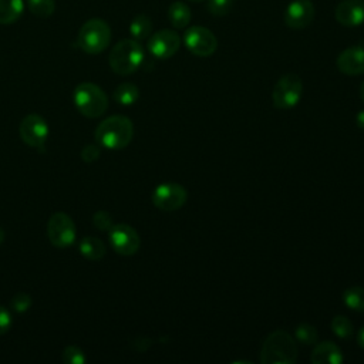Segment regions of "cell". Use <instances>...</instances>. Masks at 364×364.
Listing matches in <instances>:
<instances>
[{
    "label": "cell",
    "instance_id": "obj_1",
    "mask_svg": "<svg viewBox=\"0 0 364 364\" xmlns=\"http://www.w3.org/2000/svg\"><path fill=\"white\" fill-rule=\"evenodd\" d=\"M134 124L124 115H112L98 124L95 129V141L107 149H124L132 141Z\"/></svg>",
    "mask_w": 364,
    "mask_h": 364
},
{
    "label": "cell",
    "instance_id": "obj_2",
    "mask_svg": "<svg viewBox=\"0 0 364 364\" xmlns=\"http://www.w3.org/2000/svg\"><path fill=\"white\" fill-rule=\"evenodd\" d=\"M297 360L296 340L284 330L272 331L262 344V364H294Z\"/></svg>",
    "mask_w": 364,
    "mask_h": 364
},
{
    "label": "cell",
    "instance_id": "obj_3",
    "mask_svg": "<svg viewBox=\"0 0 364 364\" xmlns=\"http://www.w3.org/2000/svg\"><path fill=\"white\" fill-rule=\"evenodd\" d=\"M144 57V48L139 41L134 38H124L112 47L108 61L115 74L129 75L141 67Z\"/></svg>",
    "mask_w": 364,
    "mask_h": 364
},
{
    "label": "cell",
    "instance_id": "obj_4",
    "mask_svg": "<svg viewBox=\"0 0 364 364\" xmlns=\"http://www.w3.org/2000/svg\"><path fill=\"white\" fill-rule=\"evenodd\" d=\"M74 104L80 114L87 118H98L108 108L107 94L92 82H81L74 90Z\"/></svg>",
    "mask_w": 364,
    "mask_h": 364
},
{
    "label": "cell",
    "instance_id": "obj_5",
    "mask_svg": "<svg viewBox=\"0 0 364 364\" xmlns=\"http://www.w3.org/2000/svg\"><path fill=\"white\" fill-rule=\"evenodd\" d=\"M111 41V28L101 18L87 20L77 36V43L80 48L87 54L102 53Z\"/></svg>",
    "mask_w": 364,
    "mask_h": 364
},
{
    "label": "cell",
    "instance_id": "obj_6",
    "mask_svg": "<svg viewBox=\"0 0 364 364\" xmlns=\"http://www.w3.org/2000/svg\"><path fill=\"white\" fill-rule=\"evenodd\" d=\"M303 97V81L297 74L282 75L273 87V105L280 109H290L299 104Z\"/></svg>",
    "mask_w": 364,
    "mask_h": 364
},
{
    "label": "cell",
    "instance_id": "obj_7",
    "mask_svg": "<svg viewBox=\"0 0 364 364\" xmlns=\"http://www.w3.org/2000/svg\"><path fill=\"white\" fill-rule=\"evenodd\" d=\"M47 236L53 246L64 249L74 243L77 230L73 219L64 212H55L47 222Z\"/></svg>",
    "mask_w": 364,
    "mask_h": 364
},
{
    "label": "cell",
    "instance_id": "obj_8",
    "mask_svg": "<svg viewBox=\"0 0 364 364\" xmlns=\"http://www.w3.org/2000/svg\"><path fill=\"white\" fill-rule=\"evenodd\" d=\"M151 199L158 209L164 212H173L185 205L188 199V192L179 183L165 182L154 189Z\"/></svg>",
    "mask_w": 364,
    "mask_h": 364
},
{
    "label": "cell",
    "instance_id": "obj_9",
    "mask_svg": "<svg viewBox=\"0 0 364 364\" xmlns=\"http://www.w3.org/2000/svg\"><path fill=\"white\" fill-rule=\"evenodd\" d=\"M183 43L186 48L198 57H209L218 48L215 34L203 26L189 27L183 34Z\"/></svg>",
    "mask_w": 364,
    "mask_h": 364
},
{
    "label": "cell",
    "instance_id": "obj_10",
    "mask_svg": "<svg viewBox=\"0 0 364 364\" xmlns=\"http://www.w3.org/2000/svg\"><path fill=\"white\" fill-rule=\"evenodd\" d=\"M21 141L31 148H44L48 136V125L38 114L26 115L18 127Z\"/></svg>",
    "mask_w": 364,
    "mask_h": 364
},
{
    "label": "cell",
    "instance_id": "obj_11",
    "mask_svg": "<svg viewBox=\"0 0 364 364\" xmlns=\"http://www.w3.org/2000/svg\"><path fill=\"white\" fill-rule=\"evenodd\" d=\"M108 232H109V243L118 255L132 256L138 252L141 239L132 226L125 223H118V225H114Z\"/></svg>",
    "mask_w": 364,
    "mask_h": 364
},
{
    "label": "cell",
    "instance_id": "obj_12",
    "mask_svg": "<svg viewBox=\"0 0 364 364\" xmlns=\"http://www.w3.org/2000/svg\"><path fill=\"white\" fill-rule=\"evenodd\" d=\"M179 47H181V37L178 36L176 31L168 30V28L154 33L148 40L149 53L159 60L171 58L179 50Z\"/></svg>",
    "mask_w": 364,
    "mask_h": 364
},
{
    "label": "cell",
    "instance_id": "obj_13",
    "mask_svg": "<svg viewBox=\"0 0 364 364\" xmlns=\"http://www.w3.org/2000/svg\"><path fill=\"white\" fill-rule=\"evenodd\" d=\"M314 4L310 0H293L284 11V23L293 30L306 28L314 18Z\"/></svg>",
    "mask_w": 364,
    "mask_h": 364
},
{
    "label": "cell",
    "instance_id": "obj_14",
    "mask_svg": "<svg viewBox=\"0 0 364 364\" xmlns=\"http://www.w3.org/2000/svg\"><path fill=\"white\" fill-rule=\"evenodd\" d=\"M336 20L344 27H357L364 23V0H343L336 6Z\"/></svg>",
    "mask_w": 364,
    "mask_h": 364
},
{
    "label": "cell",
    "instance_id": "obj_15",
    "mask_svg": "<svg viewBox=\"0 0 364 364\" xmlns=\"http://www.w3.org/2000/svg\"><path fill=\"white\" fill-rule=\"evenodd\" d=\"M336 64L346 75L364 74V46H353L343 50L338 54Z\"/></svg>",
    "mask_w": 364,
    "mask_h": 364
},
{
    "label": "cell",
    "instance_id": "obj_16",
    "mask_svg": "<svg viewBox=\"0 0 364 364\" xmlns=\"http://www.w3.org/2000/svg\"><path fill=\"white\" fill-rule=\"evenodd\" d=\"M310 361L313 364H341L344 361V355L340 347L333 341H317L310 355Z\"/></svg>",
    "mask_w": 364,
    "mask_h": 364
},
{
    "label": "cell",
    "instance_id": "obj_17",
    "mask_svg": "<svg viewBox=\"0 0 364 364\" xmlns=\"http://www.w3.org/2000/svg\"><path fill=\"white\" fill-rule=\"evenodd\" d=\"M80 253L88 260H100L105 256V245L100 237L95 236H85L80 242Z\"/></svg>",
    "mask_w": 364,
    "mask_h": 364
},
{
    "label": "cell",
    "instance_id": "obj_18",
    "mask_svg": "<svg viewBox=\"0 0 364 364\" xmlns=\"http://www.w3.org/2000/svg\"><path fill=\"white\" fill-rule=\"evenodd\" d=\"M23 11V0H0V24H11L17 21Z\"/></svg>",
    "mask_w": 364,
    "mask_h": 364
},
{
    "label": "cell",
    "instance_id": "obj_19",
    "mask_svg": "<svg viewBox=\"0 0 364 364\" xmlns=\"http://www.w3.org/2000/svg\"><path fill=\"white\" fill-rule=\"evenodd\" d=\"M168 18L175 28H185L191 21V9L182 1H173L168 9Z\"/></svg>",
    "mask_w": 364,
    "mask_h": 364
},
{
    "label": "cell",
    "instance_id": "obj_20",
    "mask_svg": "<svg viewBox=\"0 0 364 364\" xmlns=\"http://www.w3.org/2000/svg\"><path fill=\"white\" fill-rule=\"evenodd\" d=\"M152 31V21L146 14H136L129 23V33L134 40H145Z\"/></svg>",
    "mask_w": 364,
    "mask_h": 364
},
{
    "label": "cell",
    "instance_id": "obj_21",
    "mask_svg": "<svg viewBox=\"0 0 364 364\" xmlns=\"http://www.w3.org/2000/svg\"><path fill=\"white\" fill-rule=\"evenodd\" d=\"M112 97L118 104L128 107L136 102V100L139 98V90L132 82H122L114 90Z\"/></svg>",
    "mask_w": 364,
    "mask_h": 364
},
{
    "label": "cell",
    "instance_id": "obj_22",
    "mask_svg": "<svg viewBox=\"0 0 364 364\" xmlns=\"http://www.w3.org/2000/svg\"><path fill=\"white\" fill-rule=\"evenodd\" d=\"M343 303L353 311H364V287L351 286L343 291Z\"/></svg>",
    "mask_w": 364,
    "mask_h": 364
},
{
    "label": "cell",
    "instance_id": "obj_23",
    "mask_svg": "<svg viewBox=\"0 0 364 364\" xmlns=\"http://www.w3.org/2000/svg\"><path fill=\"white\" fill-rule=\"evenodd\" d=\"M296 340L304 346H314L318 341V334L314 326L309 323H301L296 327L294 331Z\"/></svg>",
    "mask_w": 364,
    "mask_h": 364
},
{
    "label": "cell",
    "instance_id": "obj_24",
    "mask_svg": "<svg viewBox=\"0 0 364 364\" xmlns=\"http://www.w3.org/2000/svg\"><path fill=\"white\" fill-rule=\"evenodd\" d=\"M27 6L28 10L40 18L50 17L55 10L54 0H27Z\"/></svg>",
    "mask_w": 364,
    "mask_h": 364
},
{
    "label": "cell",
    "instance_id": "obj_25",
    "mask_svg": "<svg viewBox=\"0 0 364 364\" xmlns=\"http://www.w3.org/2000/svg\"><path fill=\"white\" fill-rule=\"evenodd\" d=\"M331 331L340 338H350L354 333V327L346 316H336L331 320Z\"/></svg>",
    "mask_w": 364,
    "mask_h": 364
},
{
    "label": "cell",
    "instance_id": "obj_26",
    "mask_svg": "<svg viewBox=\"0 0 364 364\" xmlns=\"http://www.w3.org/2000/svg\"><path fill=\"white\" fill-rule=\"evenodd\" d=\"M61 360L65 364H84L87 361L85 353L77 346H68L61 353Z\"/></svg>",
    "mask_w": 364,
    "mask_h": 364
},
{
    "label": "cell",
    "instance_id": "obj_27",
    "mask_svg": "<svg viewBox=\"0 0 364 364\" xmlns=\"http://www.w3.org/2000/svg\"><path fill=\"white\" fill-rule=\"evenodd\" d=\"M235 0H208V11L216 17L228 14L233 7Z\"/></svg>",
    "mask_w": 364,
    "mask_h": 364
},
{
    "label": "cell",
    "instance_id": "obj_28",
    "mask_svg": "<svg viewBox=\"0 0 364 364\" xmlns=\"http://www.w3.org/2000/svg\"><path fill=\"white\" fill-rule=\"evenodd\" d=\"M31 303H33V299L30 297V294H27V293H17L10 300V307L16 313H24V311H27L31 307Z\"/></svg>",
    "mask_w": 364,
    "mask_h": 364
},
{
    "label": "cell",
    "instance_id": "obj_29",
    "mask_svg": "<svg viewBox=\"0 0 364 364\" xmlns=\"http://www.w3.org/2000/svg\"><path fill=\"white\" fill-rule=\"evenodd\" d=\"M92 223L98 230H109L114 226L112 216L107 210H98L92 216Z\"/></svg>",
    "mask_w": 364,
    "mask_h": 364
},
{
    "label": "cell",
    "instance_id": "obj_30",
    "mask_svg": "<svg viewBox=\"0 0 364 364\" xmlns=\"http://www.w3.org/2000/svg\"><path fill=\"white\" fill-rule=\"evenodd\" d=\"M100 146L94 144H88L81 149V158L84 162H95L100 158Z\"/></svg>",
    "mask_w": 364,
    "mask_h": 364
},
{
    "label": "cell",
    "instance_id": "obj_31",
    "mask_svg": "<svg viewBox=\"0 0 364 364\" xmlns=\"http://www.w3.org/2000/svg\"><path fill=\"white\" fill-rule=\"evenodd\" d=\"M11 314L10 311L0 304V336L6 334L11 328Z\"/></svg>",
    "mask_w": 364,
    "mask_h": 364
},
{
    "label": "cell",
    "instance_id": "obj_32",
    "mask_svg": "<svg viewBox=\"0 0 364 364\" xmlns=\"http://www.w3.org/2000/svg\"><path fill=\"white\" fill-rule=\"evenodd\" d=\"M355 124L358 128L364 129V109L360 111L357 115H355Z\"/></svg>",
    "mask_w": 364,
    "mask_h": 364
},
{
    "label": "cell",
    "instance_id": "obj_33",
    "mask_svg": "<svg viewBox=\"0 0 364 364\" xmlns=\"http://www.w3.org/2000/svg\"><path fill=\"white\" fill-rule=\"evenodd\" d=\"M357 344L364 350V326L357 333Z\"/></svg>",
    "mask_w": 364,
    "mask_h": 364
},
{
    "label": "cell",
    "instance_id": "obj_34",
    "mask_svg": "<svg viewBox=\"0 0 364 364\" xmlns=\"http://www.w3.org/2000/svg\"><path fill=\"white\" fill-rule=\"evenodd\" d=\"M360 97H361V100L364 101V81H363L361 85H360Z\"/></svg>",
    "mask_w": 364,
    "mask_h": 364
},
{
    "label": "cell",
    "instance_id": "obj_35",
    "mask_svg": "<svg viewBox=\"0 0 364 364\" xmlns=\"http://www.w3.org/2000/svg\"><path fill=\"white\" fill-rule=\"evenodd\" d=\"M4 236H6V235H4V230L0 228V245L4 242Z\"/></svg>",
    "mask_w": 364,
    "mask_h": 364
},
{
    "label": "cell",
    "instance_id": "obj_36",
    "mask_svg": "<svg viewBox=\"0 0 364 364\" xmlns=\"http://www.w3.org/2000/svg\"><path fill=\"white\" fill-rule=\"evenodd\" d=\"M189 1H203V0H189Z\"/></svg>",
    "mask_w": 364,
    "mask_h": 364
}]
</instances>
